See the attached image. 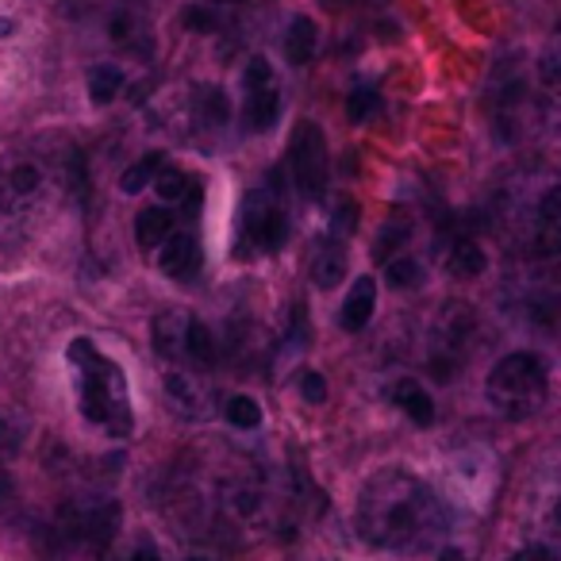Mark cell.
I'll list each match as a JSON object with an SVG mask.
<instances>
[{"label":"cell","mask_w":561,"mask_h":561,"mask_svg":"<svg viewBox=\"0 0 561 561\" xmlns=\"http://www.w3.org/2000/svg\"><path fill=\"white\" fill-rule=\"evenodd\" d=\"M443 530L438 496L404 469H381L358 492V535L381 550L423 546Z\"/></svg>","instance_id":"obj_1"},{"label":"cell","mask_w":561,"mask_h":561,"mask_svg":"<svg viewBox=\"0 0 561 561\" xmlns=\"http://www.w3.org/2000/svg\"><path fill=\"white\" fill-rule=\"evenodd\" d=\"M70 366L78 369L81 415L93 427H104L112 438L131 435V400H127L124 369L112 358H104L89 339H73L70 343Z\"/></svg>","instance_id":"obj_2"},{"label":"cell","mask_w":561,"mask_h":561,"mask_svg":"<svg viewBox=\"0 0 561 561\" xmlns=\"http://www.w3.org/2000/svg\"><path fill=\"white\" fill-rule=\"evenodd\" d=\"M546 112L535 85V70L519 55H507L496 62L489 81V119L500 142H519L538 127V116Z\"/></svg>","instance_id":"obj_3"},{"label":"cell","mask_w":561,"mask_h":561,"mask_svg":"<svg viewBox=\"0 0 561 561\" xmlns=\"http://www.w3.org/2000/svg\"><path fill=\"white\" fill-rule=\"evenodd\" d=\"M546 392H550V369L535 351L504 354L484 381V397H489L492 412L504 420H530L546 404Z\"/></svg>","instance_id":"obj_4"},{"label":"cell","mask_w":561,"mask_h":561,"mask_svg":"<svg viewBox=\"0 0 561 561\" xmlns=\"http://www.w3.org/2000/svg\"><path fill=\"white\" fill-rule=\"evenodd\" d=\"M277 173L265 188H250L239 216V254H277L289 242V208L280 201Z\"/></svg>","instance_id":"obj_5"},{"label":"cell","mask_w":561,"mask_h":561,"mask_svg":"<svg viewBox=\"0 0 561 561\" xmlns=\"http://www.w3.org/2000/svg\"><path fill=\"white\" fill-rule=\"evenodd\" d=\"M473 331H477V312L466 300H450V305L438 308L435 328H431V374L443 385L461 374L469 343H473Z\"/></svg>","instance_id":"obj_6"},{"label":"cell","mask_w":561,"mask_h":561,"mask_svg":"<svg viewBox=\"0 0 561 561\" xmlns=\"http://www.w3.org/2000/svg\"><path fill=\"white\" fill-rule=\"evenodd\" d=\"M523 250L535 257H561V178L538 185L535 193L523 201L519 227Z\"/></svg>","instance_id":"obj_7"},{"label":"cell","mask_w":561,"mask_h":561,"mask_svg":"<svg viewBox=\"0 0 561 561\" xmlns=\"http://www.w3.org/2000/svg\"><path fill=\"white\" fill-rule=\"evenodd\" d=\"M289 173L308 201H320V196L328 193V142H323V131L312 119H300V124L293 127Z\"/></svg>","instance_id":"obj_8"},{"label":"cell","mask_w":561,"mask_h":561,"mask_svg":"<svg viewBox=\"0 0 561 561\" xmlns=\"http://www.w3.org/2000/svg\"><path fill=\"white\" fill-rule=\"evenodd\" d=\"M354 224H358V208L354 204H339L335 219H331L328 234L320 239L312 254V285L316 289H339L346 277V254H351Z\"/></svg>","instance_id":"obj_9"},{"label":"cell","mask_w":561,"mask_h":561,"mask_svg":"<svg viewBox=\"0 0 561 561\" xmlns=\"http://www.w3.org/2000/svg\"><path fill=\"white\" fill-rule=\"evenodd\" d=\"M43 165L35 158H0V224L24 219L43 196Z\"/></svg>","instance_id":"obj_10"},{"label":"cell","mask_w":561,"mask_h":561,"mask_svg":"<svg viewBox=\"0 0 561 561\" xmlns=\"http://www.w3.org/2000/svg\"><path fill=\"white\" fill-rule=\"evenodd\" d=\"M119 535V504L116 500H96L89 507H66L62 512V538L73 546H85L93 553H104L112 538Z\"/></svg>","instance_id":"obj_11"},{"label":"cell","mask_w":561,"mask_h":561,"mask_svg":"<svg viewBox=\"0 0 561 561\" xmlns=\"http://www.w3.org/2000/svg\"><path fill=\"white\" fill-rule=\"evenodd\" d=\"M242 89H247V104H242V116H247L250 131H270L280 119V93L277 78H273L270 58H250L247 73H242Z\"/></svg>","instance_id":"obj_12"},{"label":"cell","mask_w":561,"mask_h":561,"mask_svg":"<svg viewBox=\"0 0 561 561\" xmlns=\"http://www.w3.org/2000/svg\"><path fill=\"white\" fill-rule=\"evenodd\" d=\"M158 270L173 280H188L196 270H201V247H196L193 234L173 231L170 239L158 247Z\"/></svg>","instance_id":"obj_13"},{"label":"cell","mask_w":561,"mask_h":561,"mask_svg":"<svg viewBox=\"0 0 561 561\" xmlns=\"http://www.w3.org/2000/svg\"><path fill=\"white\" fill-rule=\"evenodd\" d=\"M374 312H377V280L366 273V277L354 280L351 293H346L343 308H339V328L351 331V335H358V331L369 328Z\"/></svg>","instance_id":"obj_14"},{"label":"cell","mask_w":561,"mask_h":561,"mask_svg":"<svg viewBox=\"0 0 561 561\" xmlns=\"http://www.w3.org/2000/svg\"><path fill=\"white\" fill-rule=\"evenodd\" d=\"M185 328H188V316L170 308V312L154 316L150 323V339H154V351L162 362H181L185 358Z\"/></svg>","instance_id":"obj_15"},{"label":"cell","mask_w":561,"mask_h":561,"mask_svg":"<svg viewBox=\"0 0 561 561\" xmlns=\"http://www.w3.org/2000/svg\"><path fill=\"white\" fill-rule=\"evenodd\" d=\"M389 400L415 423V427H431V423H435V400H431V392L423 389L420 381H412V377L392 381Z\"/></svg>","instance_id":"obj_16"},{"label":"cell","mask_w":561,"mask_h":561,"mask_svg":"<svg viewBox=\"0 0 561 561\" xmlns=\"http://www.w3.org/2000/svg\"><path fill=\"white\" fill-rule=\"evenodd\" d=\"M165 397H170L173 408H178L181 415H188V420H201V415L208 412V389H204L196 377L181 374V369L165 374Z\"/></svg>","instance_id":"obj_17"},{"label":"cell","mask_w":561,"mask_h":561,"mask_svg":"<svg viewBox=\"0 0 561 561\" xmlns=\"http://www.w3.org/2000/svg\"><path fill=\"white\" fill-rule=\"evenodd\" d=\"M446 270L458 280H473L489 270V254H484V247L473 234H458V239L450 242V250H446Z\"/></svg>","instance_id":"obj_18"},{"label":"cell","mask_w":561,"mask_h":561,"mask_svg":"<svg viewBox=\"0 0 561 561\" xmlns=\"http://www.w3.org/2000/svg\"><path fill=\"white\" fill-rule=\"evenodd\" d=\"M108 35H112V43H119V47L131 50V55H150V27L135 9L116 12L108 24Z\"/></svg>","instance_id":"obj_19"},{"label":"cell","mask_w":561,"mask_h":561,"mask_svg":"<svg viewBox=\"0 0 561 561\" xmlns=\"http://www.w3.org/2000/svg\"><path fill=\"white\" fill-rule=\"evenodd\" d=\"M320 50V27L312 24V16H297L285 32V55L293 66H308Z\"/></svg>","instance_id":"obj_20"},{"label":"cell","mask_w":561,"mask_h":561,"mask_svg":"<svg viewBox=\"0 0 561 561\" xmlns=\"http://www.w3.org/2000/svg\"><path fill=\"white\" fill-rule=\"evenodd\" d=\"M173 234V211L170 208H142L139 219H135V239H139L142 250H158L165 239Z\"/></svg>","instance_id":"obj_21"},{"label":"cell","mask_w":561,"mask_h":561,"mask_svg":"<svg viewBox=\"0 0 561 561\" xmlns=\"http://www.w3.org/2000/svg\"><path fill=\"white\" fill-rule=\"evenodd\" d=\"M193 108H196V119L204 127H227L231 124V101L219 85H201L193 93Z\"/></svg>","instance_id":"obj_22"},{"label":"cell","mask_w":561,"mask_h":561,"mask_svg":"<svg viewBox=\"0 0 561 561\" xmlns=\"http://www.w3.org/2000/svg\"><path fill=\"white\" fill-rule=\"evenodd\" d=\"M185 358L201 369L216 366V358H219V346H216V339H211V328L204 320H193V316H188V328H185Z\"/></svg>","instance_id":"obj_23"},{"label":"cell","mask_w":561,"mask_h":561,"mask_svg":"<svg viewBox=\"0 0 561 561\" xmlns=\"http://www.w3.org/2000/svg\"><path fill=\"white\" fill-rule=\"evenodd\" d=\"M412 239V216L408 211H392L389 216V224L381 227V234H377V242H374V257L377 262H389L392 254H400V247Z\"/></svg>","instance_id":"obj_24"},{"label":"cell","mask_w":561,"mask_h":561,"mask_svg":"<svg viewBox=\"0 0 561 561\" xmlns=\"http://www.w3.org/2000/svg\"><path fill=\"white\" fill-rule=\"evenodd\" d=\"M385 280H389V289L408 293V289H420L423 285V262L412 254H392L385 262Z\"/></svg>","instance_id":"obj_25"},{"label":"cell","mask_w":561,"mask_h":561,"mask_svg":"<svg viewBox=\"0 0 561 561\" xmlns=\"http://www.w3.org/2000/svg\"><path fill=\"white\" fill-rule=\"evenodd\" d=\"M124 89V70L112 62H101L89 70V101L93 104H112Z\"/></svg>","instance_id":"obj_26"},{"label":"cell","mask_w":561,"mask_h":561,"mask_svg":"<svg viewBox=\"0 0 561 561\" xmlns=\"http://www.w3.org/2000/svg\"><path fill=\"white\" fill-rule=\"evenodd\" d=\"M27 431H32V423H27L24 412H16V408H0V454L9 458V454H20V446L27 443Z\"/></svg>","instance_id":"obj_27"},{"label":"cell","mask_w":561,"mask_h":561,"mask_svg":"<svg viewBox=\"0 0 561 561\" xmlns=\"http://www.w3.org/2000/svg\"><path fill=\"white\" fill-rule=\"evenodd\" d=\"M162 170H165V154L162 150H150V154H142L139 162L119 178V188H124V193H142V188H147Z\"/></svg>","instance_id":"obj_28"},{"label":"cell","mask_w":561,"mask_h":561,"mask_svg":"<svg viewBox=\"0 0 561 561\" xmlns=\"http://www.w3.org/2000/svg\"><path fill=\"white\" fill-rule=\"evenodd\" d=\"M224 415H227V423L231 427H239V431H254V427H262V404H257L254 397H231L224 404Z\"/></svg>","instance_id":"obj_29"},{"label":"cell","mask_w":561,"mask_h":561,"mask_svg":"<svg viewBox=\"0 0 561 561\" xmlns=\"http://www.w3.org/2000/svg\"><path fill=\"white\" fill-rule=\"evenodd\" d=\"M193 188H196V181H193V178H185L181 170H162V173L154 178V193L162 196L165 204H185Z\"/></svg>","instance_id":"obj_30"},{"label":"cell","mask_w":561,"mask_h":561,"mask_svg":"<svg viewBox=\"0 0 561 561\" xmlns=\"http://www.w3.org/2000/svg\"><path fill=\"white\" fill-rule=\"evenodd\" d=\"M377 108H381V93H377L374 85H358L346 96V119H351V124H366Z\"/></svg>","instance_id":"obj_31"},{"label":"cell","mask_w":561,"mask_h":561,"mask_svg":"<svg viewBox=\"0 0 561 561\" xmlns=\"http://www.w3.org/2000/svg\"><path fill=\"white\" fill-rule=\"evenodd\" d=\"M181 24L196 35H211L219 27V16H216V9H208V4H188V9L181 12Z\"/></svg>","instance_id":"obj_32"},{"label":"cell","mask_w":561,"mask_h":561,"mask_svg":"<svg viewBox=\"0 0 561 561\" xmlns=\"http://www.w3.org/2000/svg\"><path fill=\"white\" fill-rule=\"evenodd\" d=\"M297 385H300V397H305L308 404H323V400H328V377L316 374V369H305Z\"/></svg>","instance_id":"obj_33"},{"label":"cell","mask_w":561,"mask_h":561,"mask_svg":"<svg viewBox=\"0 0 561 561\" xmlns=\"http://www.w3.org/2000/svg\"><path fill=\"white\" fill-rule=\"evenodd\" d=\"M512 561H553V553L550 550H546V546L542 542H535V546H523V550L519 553H515V558Z\"/></svg>","instance_id":"obj_34"},{"label":"cell","mask_w":561,"mask_h":561,"mask_svg":"<svg viewBox=\"0 0 561 561\" xmlns=\"http://www.w3.org/2000/svg\"><path fill=\"white\" fill-rule=\"evenodd\" d=\"M127 561H162V558H158V553H154V546H139V550H135Z\"/></svg>","instance_id":"obj_35"},{"label":"cell","mask_w":561,"mask_h":561,"mask_svg":"<svg viewBox=\"0 0 561 561\" xmlns=\"http://www.w3.org/2000/svg\"><path fill=\"white\" fill-rule=\"evenodd\" d=\"M438 561H466V553H461L458 546H443V550H438Z\"/></svg>","instance_id":"obj_36"},{"label":"cell","mask_w":561,"mask_h":561,"mask_svg":"<svg viewBox=\"0 0 561 561\" xmlns=\"http://www.w3.org/2000/svg\"><path fill=\"white\" fill-rule=\"evenodd\" d=\"M9 496H12V477L4 473V469H0V504H4Z\"/></svg>","instance_id":"obj_37"},{"label":"cell","mask_w":561,"mask_h":561,"mask_svg":"<svg viewBox=\"0 0 561 561\" xmlns=\"http://www.w3.org/2000/svg\"><path fill=\"white\" fill-rule=\"evenodd\" d=\"M12 32V24H9V20H0V35H9Z\"/></svg>","instance_id":"obj_38"},{"label":"cell","mask_w":561,"mask_h":561,"mask_svg":"<svg viewBox=\"0 0 561 561\" xmlns=\"http://www.w3.org/2000/svg\"><path fill=\"white\" fill-rule=\"evenodd\" d=\"M185 561H211V558H201V553H196V558H185Z\"/></svg>","instance_id":"obj_39"},{"label":"cell","mask_w":561,"mask_h":561,"mask_svg":"<svg viewBox=\"0 0 561 561\" xmlns=\"http://www.w3.org/2000/svg\"><path fill=\"white\" fill-rule=\"evenodd\" d=\"M323 4H346V0H323Z\"/></svg>","instance_id":"obj_40"}]
</instances>
